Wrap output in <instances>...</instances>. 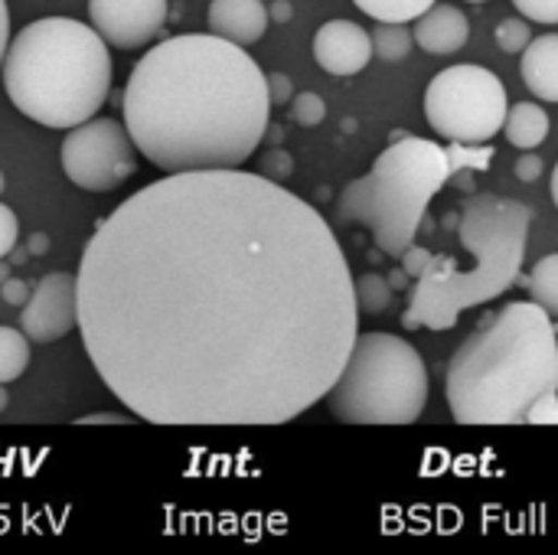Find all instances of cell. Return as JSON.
Wrapping results in <instances>:
<instances>
[{
  "instance_id": "20",
  "label": "cell",
  "mask_w": 558,
  "mask_h": 555,
  "mask_svg": "<svg viewBox=\"0 0 558 555\" xmlns=\"http://www.w3.org/2000/svg\"><path fill=\"white\" fill-rule=\"evenodd\" d=\"M369 36H373V56H379L383 62H402L415 43L405 23H376Z\"/></svg>"
},
{
  "instance_id": "23",
  "label": "cell",
  "mask_w": 558,
  "mask_h": 555,
  "mask_svg": "<svg viewBox=\"0 0 558 555\" xmlns=\"http://www.w3.org/2000/svg\"><path fill=\"white\" fill-rule=\"evenodd\" d=\"M291 118L301 128H317L327 118V105L317 92H298L291 98Z\"/></svg>"
},
{
  "instance_id": "32",
  "label": "cell",
  "mask_w": 558,
  "mask_h": 555,
  "mask_svg": "<svg viewBox=\"0 0 558 555\" xmlns=\"http://www.w3.org/2000/svg\"><path fill=\"white\" fill-rule=\"evenodd\" d=\"M128 419H121V415H85V419H78V425H124Z\"/></svg>"
},
{
  "instance_id": "1",
  "label": "cell",
  "mask_w": 558,
  "mask_h": 555,
  "mask_svg": "<svg viewBox=\"0 0 558 555\" xmlns=\"http://www.w3.org/2000/svg\"><path fill=\"white\" fill-rule=\"evenodd\" d=\"M78 334L150 425H284L337 383L360 304L327 219L265 173L183 170L98 219Z\"/></svg>"
},
{
  "instance_id": "25",
  "label": "cell",
  "mask_w": 558,
  "mask_h": 555,
  "mask_svg": "<svg viewBox=\"0 0 558 555\" xmlns=\"http://www.w3.org/2000/svg\"><path fill=\"white\" fill-rule=\"evenodd\" d=\"M258 173H265L268 180H284V177L294 173V157L288 150L275 147V150L262 154V170Z\"/></svg>"
},
{
  "instance_id": "13",
  "label": "cell",
  "mask_w": 558,
  "mask_h": 555,
  "mask_svg": "<svg viewBox=\"0 0 558 555\" xmlns=\"http://www.w3.org/2000/svg\"><path fill=\"white\" fill-rule=\"evenodd\" d=\"M412 39L432 56H451L468 46L471 20L454 3H432L412 29Z\"/></svg>"
},
{
  "instance_id": "38",
  "label": "cell",
  "mask_w": 558,
  "mask_h": 555,
  "mask_svg": "<svg viewBox=\"0 0 558 555\" xmlns=\"http://www.w3.org/2000/svg\"><path fill=\"white\" fill-rule=\"evenodd\" d=\"M553 203H556V209H558V164H556V170H553Z\"/></svg>"
},
{
  "instance_id": "24",
  "label": "cell",
  "mask_w": 558,
  "mask_h": 555,
  "mask_svg": "<svg viewBox=\"0 0 558 555\" xmlns=\"http://www.w3.org/2000/svg\"><path fill=\"white\" fill-rule=\"evenodd\" d=\"M513 7L526 20H536V23H546V26L558 23V0H513Z\"/></svg>"
},
{
  "instance_id": "29",
  "label": "cell",
  "mask_w": 558,
  "mask_h": 555,
  "mask_svg": "<svg viewBox=\"0 0 558 555\" xmlns=\"http://www.w3.org/2000/svg\"><path fill=\"white\" fill-rule=\"evenodd\" d=\"M0 294H3L7 304L23 307L26 298H29V288H26V281H20V278H7V281H0Z\"/></svg>"
},
{
  "instance_id": "4",
  "label": "cell",
  "mask_w": 558,
  "mask_h": 555,
  "mask_svg": "<svg viewBox=\"0 0 558 555\" xmlns=\"http://www.w3.org/2000/svg\"><path fill=\"white\" fill-rule=\"evenodd\" d=\"M3 88L16 111L43 128H75L111 92V52L95 26L72 16L26 23L7 46Z\"/></svg>"
},
{
  "instance_id": "6",
  "label": "cell",
  "mask_w": 558,
  "mask_h": 555,
  "mask_svg": "<svg viewBox=\"0 0 558 555\" xmlns=\"http://www.w3.org/2000/svg\"><path fill=\"white\" fill-rule=\"evenodd\" d=\"M454 173V154L435 141L399 134L366 177L343 186L333 216L340 226H366L376 249L402 258L428 216V203Z\"/></svg>"
},
{
  "instance_id": "35",
  "label": "cell",
  "mask_w": 558,
  "mask_h": 555,
  "mask_svg": "<svg viewBox=\"0 0 558 555\" xmlns=\"http://www.w3.org/2000/svg\"><path fill=\"white\" fill-rule=\"evenodd\" d=\"M26 258H29V249H26V245H23V249H16V245H13V249H10V258H7V262H10V268H13V265H23Z\"/></svg>"
},
{
  "instance_id": "21",
  "label": "cell",
  "mask_w": 558,
  "mask_h": 555,
  "mask_svg": "<svg viewBox=\"0 0 558 555\" xmlns=\"http://www.w3.org/2000/svg\"><path fill=\"white\" fill-rule=\"evenodd\" d=\"M353 288H356V304L363 314H386L392 307V285L386 275L363 272L360 278H353Z\"/></svg>"
},
{
  "instance_id": "26",
  "label": "cell",
  "mask_w": 558,
  "mask_h": 555,
  "mask_svg": "<svg viewBox=\"0 0 558 555\" xmlns=\"http://www.w3.org/2000/svg\"><path fill=\"white\" fill-rule=\"evenodd\" d=\"M16 236H20V222H16V213L0 203V258L10 255V249L16 245Z\"/></svg>"
},
{
  "instance_id": "14",
  "label": "cell",
  "mask_w": 558,
  "mask_h": 555,
  "mask_svg": "<svg viewBox=\"0 0 558 555\" xmlns=\"http://www.w3.org/2000/svg\"><path fill=\"white\" fill-rule=\"evenodd\" d=\"M206 23L209 33L239 46H252L268 29V7L262 0H209Z\"/></svg>"
},
{
  "instance_id": "11",
  "label": "cell",
  "mask_w": 558,
  "mask_h": 555,
  "mask_svg": "<svg viewBox=\"0 0 558 555\" xmlns=\"http://www.w3.org/2000/svg\"><path fill=\"white\" fill-rule=\"evenodd\" d=\"M88 20L114 49L147 46L167 23V0H88Z\"/></svg>"
},
{
  "instance_id": "12",
  "label": "cell",
  "mask_w": 558,
  "mask_h": 555,
  "mask_svg": "<svg viewBox=\"0 0 558 555\" xmlns=\"http://www.w3.org/2000/svg\"><path fill=\"white\" fill-rule=\"evenodd\" d=\"M314 59L330 75H356L373 59V36L353 20H327L314 33Z\"/></svg>"
},
{
  "instance_id": "27",
  "label": "cell",
  "mask_w": 558,
  "mask_h": 555,
  "mask_svg": "<svg viewBox=\"0 0 558 555\" xmlns=\"http://www.w3.org/2000/svg\"><path fill=\"white\" fill-rule=\"evenodd\" d=\"M268 98H271V108L275 105H288L294 98V85L284 72H271L268 75Z\"/></svg>"
},
{
  "instance_id": "39",
  "label": "cell",
  "mask_w": 558,
  "mask_h": 555,
  "mask_svg": "<svg viewBox=\"0 0 558 555\" xmlns=\"http://www.w3.org/2000/svg\"><path fill=\"white\" fill-rule=\"evenodd\" d=\"M7 278H10V262L0 258V281H7Z\"/></svg>"
},
{
  "instance_id": "33",
  "label": "cell",
  "mask_w": 558,
  "mask_h": 555,
  "mask_svg": "<svg viewBox=\"0 0 558 555\" xmlns=\"http://www.w3.org/2000/svg\"><path fill=\"white\" fill-rule=\"evenodd\" d=\"M26 249H29V255H46L49 239H46L43 232H36V236H29V239H26Z\"/></svg>"
},
{
  "instance_id": "15",
  "label": "cell",
  "mask_w": 558,
  "mask_h": 555,
  "mask_svg": "<svg viewBox=\"0 0 558 555\" xmlns=\"http://www.w3.org/2000/svg\"><path fill=\"white\" fill-rule=\"evenodd\" d=\"M523 82L526 88L543 98V101H558V33H546L530 39L523 49Z\"/></svg>"
},
{
  "instance_id": "31",
  "label": "cell",
  "mask_w": 558,
  "mask_h": 555,
  "mask_svg": "<svg viewBox=\"0 0 558 555\" xmlns=\"http://www.w3.org/2000/svg\"><path fill=\"white\" fill-rule=\"evenodd\" d=\"M7 46H10V10H7V0H0V65H3Z\"/></svg>"
},
{
  "instance_id": "41",
  "label": "cell",
  "mask_w": 558,
  "mask_h": 555,
  "mask_svg": "<svg viewBox=\"0 0 558 555\" xmlns=\"http://www.w3.org/2000/svg\"><path fill=\"white\" fill-rule=\"evenodd\" d=\"M468 3H487V0H468Z\"/></svg>"
},
{
  "instance_id": "17",
  "label": "cell",
  "mask_w": 558,
  "mask_h": 555,
  "mask_svg": "<svg viewBox=\"0 0 558 555\" xmlns=\"http://www.w3.org/2000/svg\"><path fill=\"white\" fill-rule=\"evenodd\" d=\"M523 288L553 321H558V252L533 265V272L523 278Z\"/></svg>"
},
{
  "instance_id": "34",
  "label": "cell",
  "mask_w": 558,
  "mask_h": 555,
  "mask_svg": "<svg viewBox=\"0 0 558 555\" xmlns=\"http://www.w3.org/2000/svg\"><path fill=\"white\" fill-rule=\"evenodd\" d=\"M271 16H275L278 23H288V20H291V3L278 0V3H275V7L268 10V20H271Z\"/></svg>"
},
{
  "instance_id": "40",
  "label": "cell",
  "mask_w": 558,
  "mask_h": 555,
  "mask_svg": "<svg viewBox=\"0 0 558 555\" xmlns=\"http://www.w3.org/2000/svg\"><path fill=\"white\" fill-rule=\"evenodd\" d=\"M3 186H7V180H3V173H0V193H3Z\"/></svg>"
},
{
  "instance_id": "30",
  "label": "cell",
  "mask_w": 558,
  "mask_h": 555,
  "mask_svg": "<svg viewBox=\"0 0 558 555\" xmlns=\"http://www.w3.org/2000/svg\"><path fill=\"white\" fill-rule=\"evenodd\" d=\"M428 252L425 249H418V245H409L405 252H402V268L409 272V278H418L422 275V268L428 265Z\"/></svg>"
},
{
  "instance_id": "10",
  "label": "cell",
  "mask_w": 558,
  "mask_h": 555,
  "mask_svg": "<svg viewBox=\"0 0 558 555\" xmlns=\"http://www.w3.org/2000/svg\"><path fill=\"white\" fill-rule=\"evenodd\" d=\"M78 327V304H75V275L52 272L39 278L20 311V330L33 343L62 340Z\"/></svg>"
},
{
  "instance_id": "8",
  "label": "cell",
  "mask_w": 558,
  "mask_h": 555,
  "mask_svg": "<svg viewBox=\"0 0 558 555\" xmlns=\"http://www.w3.org/2000/svg\"><path fill=\"white\" fill-rule=\"evenodd\" d=\"M507 88L504 82L474 62L451 65L438 72L425 88V118L435 134L454 144H484L507 121Z\"/></svg>"
},
{
  "instance_id": "18",
  "label": "cell",
  "mask_w": 558,
  "mask_h": 555,
  "mask_svg": "<svg viewBox=\"0 0 558 555\" xmlns=\"http://www.w3.org/2000/svg\"><path fill=\"white\" fill-rule=\"evenodd\" d=\"M29 366V340L23 330L0 327V383H13Z\"/></svg>"
},
{
  "instance_id": "36",
  "label": "cell",
  "mask_w": 558,
  "mask_h": 555,
  "mask_svg": "<svg viewBox=\"0 0 558 555\" xmlns=\"http://www.w3.org/2000/svg\"><path fill=\"white\" fill-rule=\"evenodd\" d=\"M389 285H392V291H396V288H405V285H409V272H405V268L392 272V275H389Z\"/></svg>"
},
{
  "instance_id": "3",
  "label": "cell",
  "mask_w": 558,
  "mask_h": 555,
  "mask_svg": "<svg viewBox=\"0 0 558 555\" xmlns=\"http://www.w3.org/2000/svg\"><path fill=\"white\" fill-rule=\"evenodd\" d=\"M558 393L556 321L536 301H513L481 321L451 353L445 396L458 425H526Z\"/></svg>"
},
{
  "instance_id": "16",
  "label": "cell",
  "mask_w": 558,
  "mask_h": 555,
  "mask_svg": "<svg viewBox=\"0 0 558 555\" xmlns=\"http://www.w3.org/2000/svg\"><path fill=\"white\" fill-rule=\"evenodd\" d=\"M504 134L520 150L539 147L549 137V114H546V108L536 105V101H517L513 108H507Z\"/></svg>"
},
{
  "instance_id": "2",
  "label": "cell",
  "mask_w": 558,
  "mask_h": 555,
  "mask_svg": "<svg viewBox=\"0 0 558 555\" xmlns=\"http://www.w3.org/2000/svg\"><path fill=\"white\" fill-rule=\"evenodd\" d=\"M134 147L160 170L242 167L271 124L268 75L216 33H183L147 49L121 95Z\"/></svg>"
},
{
  "instance_id": "19",
  "label": "cell",
  "mask_w": 558,
  "mask_h": 555,
  "mask_svg": "<svg viewBox=\"0 0 558 555\" xmlns=\"http://www.w3.org/2000/svg\"><path fill=\"white\" fill-rule=\"evenodd\" d=\"M376 23H409L418 20L435 0H353Z\"/></svg>"
},
{
  "instance_id": "9",
  "label": "cell",
  "mask_w": 558,
  "mask_h": 555,
  "mask_svg": "<svg viewBox=\"0 0 558 555\" xmlns=\"http://www.w3.org/2000/svg\"><path fill=\"white\" fill-rule=\"evenodd\" d=\"M137 167V147L128 128L114 118H88L69 128L62 141V170L65 177L88 190L108 193L118 190Z\"/></svg>"
},
{
  "instance_id": "7",
  "label": "cell",
  "mask_w": 558,
  "mask_h": 555,
  "mask_svg": "<svg viewBox=\"0 0 558 555\" xmlns=\"http://www.w3.org/2000/svg\"><path fill=\"white\" fill-rule=\"evenodd\" d=\"M324 399L330 415L347 425H412L428 402V370L409 340L383 330L356 334Z\"/></svg>"
},
{
  "instance_id": "22",
  "label": "cell",
  "mask_w": 558,
  "mask_h": 555,
  "mask_svg": "<svg viewBox=\"0 0 558 555\" xmlns=\"http://www.w3.org/2000/svg\"><path fill=\"white\" fill-rule=\"evenodd\" d=\"M497 46L504 49V52H523L526 46H530V39H533V26H530V20H523V16H507V20H500V26H497Z\"/></svg>"
},
{
  "instance_id": "5",
  "label": "cell",
  "mask_w": 558,
  "mask_h": 555,
  "mask_svg": "<svg viewBox=\"0 0 558 555\" xmlns=\"http://www.w3.org/2000/svg\"><path fill=\"white\" fill-rule=\"evenodd\" d=\"M533 213L526 203L477 193L461 209V242L474 265L461 268L451 255H432L415 278L409 307L402 314L405 330H451L468 307L487 304L520 281Z\"/></svg>"
},
{
  "instance_id": "28",
  "label": "cell",
  "mask_w": 558,
  "mask_h": 555,
  "mask_svg": "<svg viewBox=\"0 0 558 555\" xmlns=\"http://www.w3.org/2000/svg\"><path fill=\"white\" fill-rule=\"evenodd\" d=\"M517 177H520L523 183H536V180L543 177V157L533 154V150H526V154L517 160Z\"/></svg>"
},
{
  "instance_id": "37",
  "label": "cell",
  "mask_w": 558,
  "mask_h": 555,
  "mask_svg": "<svg viewBox=\"0 0 558 555\" xmlns=\"http://www.w3.org/2000/svg\"><path fill=\"white\" fill-rule=\"evenodd\" d=\"M7 406H10V396H7V386L0 383V412H7Z\"/></svg>"
}]
</instances>
